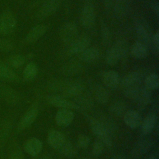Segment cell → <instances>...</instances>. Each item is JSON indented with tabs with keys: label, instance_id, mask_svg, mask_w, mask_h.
<instances>
[{
	"label": "cell",
	"instance_id": "cell-1",
	"mask_svg": "<svg viewBox=\"0 0 159 159\" xmlns=\"http://www.w3.org/2000/svg\"><path fill=\"white\" fill-rule=\"evenodd\" d=\"M52 88L63 98H76L80 96L84 91L83 85L77 81H57L53 83Z\"/></svg>",
	"mask_w": 159,
	"mask_h": 159
},
{
	"label": "cell",
	"instance_id": "cell-2",
	"mask_svg": "<svg viewBox=\"0 0 159 159\" xmlns=\"http://www.w3.org/2000/svg\"><path fill=\"white\" fill-rule=\"evenodd\" d=\"M89 126L93 134L101 141L104 146L111 147L112 145L111 134L97 119H89Z\"/></svg>",
	"mask_w": 159,
	"mask_h": 159
},
{
	"label": "cell",
	"instance_id": "cell-3",
	"mask_svg": "<svg viewBox=\"0 0 159 159\" xmlns=\"http://www.w3.org/2000/svg\"><path fill=\"white\" fill-rule=\"evenodd\" d=\"M78 27L76 24L69 22L63 24L59 30L61 40L68 45L71 43L78 35Z\"/></svg>",
	"mask_w": 159,
	"mask_h": 159
},
{
	"label": "cell",
	"instance_id": "cell-4",
	"mask_svg": "<svg viewBox=\"0 0 159 159\" xmlns=\"http://www.w3.org/2000/svg\"><path fill=\"white\" fill-rule=\"evenodd\" d=\"M80 21L83 27L86 29H91L93 27L96 21V13L91 4H86L83 7L80 15Z\"/></svg>",
	"mask_w": 159,
	"mask_h": 159
},
{
	"label": "cell",
	"instance_id": "cell-5",
	"mask_svg": "<svg viewBox=\"0 0 159 159\" xmlns=\"http://www.w3.org/2000/svg\"><path fill=\"white\" fill-rule=\"evenodd\" d=\"M91 40L87 35L78 36L68 45V52L71 55H80L84 50L89 47Z\"/></svg>",
	"mask_w": 159,
	"mask_h": 159
},
{
	"label": "cell",
	"instance_id": "cell-6",
	"mask_svg": "<svg viewBox=\"0 0 159 159\" xmlns=\"http://www.w3.org/2000/svg\"><path fill=\"white\" fill-rule=\"evenodd\" d=\"M16 27V19L10 12H4L0 15V34L12 33Z\"/></svg>",
	"mask_w": 159,
	"mask_h": 159
},
{
	"label": "cell",
	"instance_id": "cell-7",
	"mask_svg": "<svg viewBox=\"0 0 159 159\" xmlns=\"http://www.w3.org/2000/svg\"><path fill=\"white\" fill-rule=\"evenodd\" d=\"M61 0H46L39 9L37 13V17L42 20L50 17L59 7Z\"/></svg>",
	"mask_w": 159,
	"mask_h": 159
},
{
	"label": "cell",
	"instance_id": "cell-8",
	"mask_svg": "<svg viewBox=\"0 0 159 159\" xmlns=\"http://www.w3.org/2000/svg\"><path fill=\"white\" fill-rule=\"evenodd\" d=\"M47 101L52 106L60 108L68 109H78V107L71 101L57 94H52L47 96Z\"/></svg>",
	"mask_w": 159,
	"mask_h": 159
},
{
	"label": "cell",
	"instance_id": "cell-9",
	"mask_svg": "<svg viewBox=\"0 0 159 159\" xmlns=\"http://www.w3.org/2000/svg\"><path fill=\"white\" fill-rule=\"evenodd\" d=\"M66 140L65 135L61 132L58 130H51L48 132L47 135L48 144L58 152L62 148Z\"/></svg>",
	"mask_w": 159,
	"mask_h": 159
},
{
	"label": "cell",
	"instance_id": "cell-10",
	"mask_svg": "<svg viewBox=\"0 0 159 159\" xmlns=\"http://www.w3.org/2000/svg\"><path fill=\"white\" fill-rule=\"evenodd\" d=\"M74 113L71 109H61L56 113L55 120L56 124L61 127L69 126L73 120Z\"/></svg>",
	"mask_w": 159,
	"mask_h": 159
},
{
	"label": "cell",
	"instance_id": "cell-11",
	"mask_svg": "<svg viewBox=\"0 0 159 159\" xmlns=\"http://www.w3.org/2000/svg\"><path fill=\"white\" fill-rule=\"evenodd\" d=\"M152 142L149 139H143L138 141L131 150V155L133 158L137 159L147 153L152 147Z\"/></svg>",
	"mask_w": 159,
	"mask_h": 159
},
{
	"label": "cell",
	"instance_id": "cell-12",
	"mask_svg": "<svg viewBox=\"0 0 159 159\" xmlns=\"http://www.w3.org/2000/svg\"><path fill=\"white\" fill-rule=\"evenodd\" d=\"M102 81L109 89H116L120 83V79L119 74L113 70H108L104 71L102 75Z\"/></svg>",
	"mask_w": 159,
	"mask_h": 159
},
{
	"label": "cell",
	"instance_id": "cell-13",
	"mask_svg": "<svg viewBox=\"0 0 159 159\" xmlns=\"http://www.w3.org/2000/svg\"><path fill=\"white\" fill-rule=\"evenodd\" d=\"M39 111L36 108H31L22 116L17 125V130L22 131L30 126L37 117Z\"/></svg>",
	"mask_w": 159,
	"mask_h": 159
},
{
	"label": "cell",
	"instance_id": "cell-14",
	"mask_svg": "<svg viewBox=\"0 0 159 159\" xmlns=\"http://www.w3.org/2000/svg\"><path fill=\"white\" fill-rule=\"evenodd\" d=\"M124 122L130 129H136L140 125L142 117L140 114L134 110L127 111L123 116Z\"/></svg>",
	"mask_w": 159,
	"mask_h": 159
},
{
	"label": "cell",
	"instance_id": "cell-15",
	"mask_svg": "<svg viewBox=\"0 0 159 159\" xmlns=\"http://www.w3.org/2000/svg\"><path fill=\"white\" fill-rule=\"evenodd\" d=\"M42 142L39 139L32 137L26 140L24 143V148L29 155L35 157L38 155L42 149Z\"/></svg>",
	"mask_w": 159,
	"mask_h": 159
},
{
	"label": "cell",
	"instance_id": "cell-16",
	"mask_svg": "<svg viewBox=\"0 0 159 159\" xmlns=\"http://www.w3.org/2000/svg\"><path fill=\"white\" fill-rule=\"evenodd\" d=\"M48 27L43 24H39L33 27L27 33L25 40L27 43H30L37 41L47 32Z\"/></svg>",
	"mask_w": 159,
	"mask_h": 159
},
{
	"label": "cell",
	"instance_id": "cell-17",
	"mask_svg": "<svg viewBox=\"0 0 159 159\" xmlns=\"http://www.w3.org/2000/svg\"><path fill=\"white\" fill-rule=\"evenodd\" d=\"M135 32L139 41L145 45L147 47L152 43L153 35L151 36L149 30L143 24L137 22L135 24Z\"/></svg>",
	"mask_w": 159,
	"mask_h": 159
},
{
	"label": "cell",
	"instance_id": "cell-18",
	"mask_svg": "<svg viewBox=\"0 0 159 159\" xmlns=\"http://www.w3.org/2000/svg\"><path fill=\"white\" fill-rule=\"evenodd\" d=\"M142 75L139 72L134 71L126 75L121 81L124 89L140 86L142 81Z\"/></svg>",
	"mask_w": 159,
	"mask_h": 159
},
{
	"label": "cell",
	"instance_id": "cell-19",
	"mask_svg": "<svg viewBox=\"0 0 159 159\" xmlns=\"http://www.w3.org/2000/svg\"><path fill=\"white\" fill-rule=\"evenodd\" d=\"M157 117L155 114H149L141 122L140 130L143 134L148 135L152 132L157 123Z\"/></svg>",
	"mask_w": 159,
	"mask_h": 159
},
{
	"label": "cell",
	"instance_id": "cell-20",
	"mask_svg": "<svg viewBox=\"0 0 159 159\" xmlns=\"http://www.w3.org/2000/svg\"><path fill=\"white\" fill-rule=\"evenodd\" d=\"M100 56L99 50L95 47H88L79 55L80 60L85 63L96 61Z\"/></svg>",
	"mask_w": 159,
	"mask_h": 159
},
{
	"label": "cell",
	"instance_id": "cell-21",
	"mask_svg": "<svg viewBox=\"0 0 159 159\" xmlns=\"http://www.w3.org/2000/svg\"><path fill=\"white\" fill-rule=\"evenodd\" d=\"M132 55L137 59L145 58L148 54V47L139 41L134 42L130 48Z\"/></svg>",
	"mask_w": 159,
	"mask_h": 159
},
{
	"label": "cell",
	"instance_id": "cell-22",
	"mask_svg": "<svg viewBox=\"0 0 159 159\" xmlns=\"http://www.w3.org/2000/svg\"><path fill=\"white\" fill-rule=\"evenodd\" d=\"M151 90L146 87H141L139 94L136 99L138 106L140 109H145L151 101Z\"/></svg>",
	"mask_w": 159,
	"mask_h": 159
},
{
	"label": "cell",
	"instance_id": "cell-23",
	"mask_svg": "<svg viewBox=\"0 0 159 159\" xmlns=\"http://www.w3.org/2000/svg\"><path fill=\"white\" fill-rule=\"evenodd\" d=\"M94 96L95 100L101 104H106L110 98L108 91L103 86L97 85L94 88Z\"/></svg>",
	"mask_w": 159,
	"mask_h": 159
},
{
	"label": "cell",
	"instance_id": "cell-24",
	"mask_svg": "<svg viewBox=\"0 0 159 159\" xmlns=\"http://www.w3.org/2000/svg\"><path fill=\"white\" fill-rule=\"evenodd\" d=\"M1 93L4 100L11 104H16L18 101V96L13 89L7 86H2L1 88Z\"/></svg>",
	"mask_w": 159,
	"mask_h": 159
},
{
	"label": "cell",
	"instance_id": "cell-25",
	"mask_svg": "<svg viewBox=\"0 0 159 159\" xmlns=\"http://www.w3.org/2000/svg\"><path fill=\"white\" fill-rule=\"evenodd\" d=\"M38 73V67L34 62L28 63L23 71V78L27 81L34 80Z\"/></svg>",
	"mask_w": 159,
	"mask_h": 159
},
{
	"label": "cell",
	"instance_id": "cell-26",
	"mask_svg": "<svg viewBox=\"0 0 159 159\" xmlns=\"http://www.w3.org/2000/svg\"><path fill=\"white\" fill-rule=\"evenodd\" d=\"M109 111L111 114L115 116H123L127 111V106L124 102L122 101H117L110 105Z\"/></svg>",
	"mask_w": 159,
	"mask_h": 159
},
{
	"label": "cell",
	"instance_id": "cell-27",
	"mask_svg": "<svg viewBox=\"0 0 159 159\" xmlns=\"http://www.w3.org/2000/svg\"><path fill=\"white\" fill-rule=\"evenodd\" d=\"M0 77L6 80L13 81L16 79V74L6 64L0 61Z\"/></svg>",
	"mask_w": 159,
	"mask_h": 159
},
{
	"label": "cell",
	"instance_id": "cell-28",
	"mask_svg": "<svg viewBox=\"0 0 159 159\" xmlns=\"http://www.w3.org/2000/svg\"><path fill=\"white\" fill-rule=\"evenodd\" d=\"M58 152L61 153V155H63L64 157L67 158H71L75 156L78 152L77 146L66 140L64 145Z\"/></svg>",
	"mask_w": 159,
	"mask_h": 159
},
{
	"label": "cell",
	"instance_id": "cell-29",
	"mask_svg": "<svg viewBox=\"0 0 159 159\" xmlns=\"http://www.w3.org/2000/svg\"><path fill=\"white\" fill-rule=\"evenodd\" d=\"M120 59V58L114 47H111L107 50L106 55V62L108 65L111 66H115L117 64Z\"/></svg>",
	"mask_w": 159,
	"mask_h": 159
},
{
	"label": "cell",
	"instance_id": "cell-30",
	"mask_svg": "<svg viewBox=\"0 0 159 159\" xmlns=\"http://www.w3.org/2000/svg\"><path fill=\"white\" fill-rule=\"evenodd\" d=\"M145 87L150 90L157 89L159 86V77L157 74L152 73L145 80Z\"/></svg>",
	"mask_w": 159,
	"mask_h": 159
},
{
	"label": "cell",
	"instance_id": "cell-31",
	"mask_svg": "<svg viewBox=\"0 0 159 159\" xmlns=\"http://www.w3.org/2000/svg\"><path fill=\"white\" fill-rule=\"evenodd\" d=\"M113 47L118 53L120 59L127 56L129 52V47L125 40H120L117 41Z\"/></svg>",
	"mask_w": 159,
	"mask_h": 159
},
{
	"label": "cell",
	"instance_id": "cell-32",
	"mask_svg": "<svg viewBox=\"0 0 159 159\" xmlns=\"http://www.w3.org/2000/svg\"><path fill=\"white\" fill-rule=\"evenodd\" d=\"M8 63L12 68H18L24 64L25 58L24 56L19 54L14 55L8 59Z\"/></svg>",
	"mask_w": 159,
	"mask_h": 159
},
{
	"label": "cell",
	"instance_id": "cell-33",
	"mask_svg": "<svg viewBox=\"0 0 159 159\" xmlns=\"http://www.w3.org/2000/svg\"><path fill=\"white\" fill-rule=\"evenodd\" d=\"M82 70L81 66L78 63H70L64 66L63 71L66 75H75L80 72Z\"/></svg>",
	"mask_w": 159,
	"mask_h": 159
},
{
	"label": "cell",
	"instance_id": "cell-34",
	"mask_svg": "<svg viewBox=\"0 0 159 159\" xmlns=\"http://www.w3.org/2000/svg\"><path fill=\"white\" fill-rule=\"evenodd\" d=\"M129 4L127 0H117L115 5V11L117 15L124 16L127 11Z\"/></svg>",
	"mask_w": 159,
	"mask_h": 159
},
{
	"label": "cell",
	"instance_id": "cell-35",
	"mask_svg": "<svg viewBox=\"0 0 159 159\" xmlns=\"http://www.w3.org/2000/svg\"><path fill=\"white\" fill-rule=\"evenodd\" d=\"M101 38L102 43L104 45L107 46L111 43V34L109 29L104 24H102L101 28Z\"/></svg>",
	"mask_w": 159,
	"mask_h": 159
},
{
	"label": "cell",
	"instance_id": "cell-36",
	"mask_svg": "<svg viewBox=\"0 0 159 159\" xmlns=\"http://www.w3.org/2000/svg\"><path fill=\"white\" fill-rule=\"evenodd\" d=\"M90 144L89 137L85 134L80 135L76 140V146L80 148H86Z\"/></svg>",
	"mask_w": 159,
	"mask_h": 159
},
{
	"label": "cell",
	"instance_id": "cell-37",
	"mask_svg": "<svg viewBox=\"0 0 159 159\" xmlns=\"http://www.w3.org/2000/svg\"><path fill=\"white\" fill-rule=\"evenodd\" d=\"M104 145L99 140H96L94 142L92 146V153L94 156H99L102 154L104 150Z\"/></svg>",
	"mask_w": 159,
	"mask_h": 159
},
{
	"label": "cell",
	"instance_id": "cell-38",
	"mask_svg": "<svg viewBox=\"0 0 159 159\" xmlns=\"http://www.w3.org/2000/svg\"><path fill=\"white\" fill-rule=\"evenodd\" d=\"M13 42L8 39H0V51L9 52L14 48Z\"/></svg>",
	"mask_w": 159,
	"mask_h": 159
},
{
	"label": "cell",
	"instance_id": "cell-39",
	"mask_svg": "<svg viewBox=\"0 0 159 159\" xmlns=\"http://www.w3.org/2000/svg\"><path fill=\"white\" fill-rule=\"evenodd\" d=\"M9 159H24L21 150L18 147L13 148L9 153Z\"/></svg>",
	"mask_w": 159,
	"mask_h": 159
},
{
	"label": "cell",
	"instance_id": "cell-40",
	"mask_svg": "<svg viewBox=\"0 0 159 159\" xmlns=\"http://www.w3.org/2000/svg\"><path fill=\"white\" fill-rule=\"evenodd\" d=\"M152 44L154 46L155 50L159 49V31L157 30L155 34L152 36Z\"/></svg>",
	"mask_w": 159,
	"mask_h": 159
},
{
	"label": "cell",
	"instance_id": "cell-41",
	"mask_svg": "<svg viewBox=\"0 0 159 159\" xmlns=\"http://www.w3.org/2000/svg\"><path fill=\"white\" fill-rule=\"evenodd\" d=\"M152 8L153 9V11L155 12L156 14L158 16L159 14V4L158 2L157 1H153V2L152 4Z\"/></svg>",
	"mask_w": 159,
	"mask_h": 159
},
{
	"label": "cell",
	"instance_id": "cell-42",
	"mask_svg": "<svg viewBox=\"0 0 159 159\" xmlns=\"http://www.w3.org/2000/svg\"><path fill=\"white\" fill-rule=\"evenodd\" d=\"M158 152H154L153 153H152L150 157L148 158V159H158Z\"/></svg>",
	"mask_w": 159,
	"mask_h": 159
},
{
	"label": "cell",
	"instance_id": "cell-43",
	"mask_svg": "<svg viewBox=\"0 0 159 159\" xmlns=\"http://www.w3.org/2000/svg\"><path fill=\"white\" fill-rule=\"evenodd\" d=\"M112 159H125V158L122 155H116V156L114 157Z\"/></svg>",
	"mask_w": 159,
	"mask_h": 159
},
{
	"label": "cell",
	"instance_id": "cell-44",
	"mask_svg": "<svg viewBox=\"0 0 159 159\" xmlns=\"http://www.w3.org/2000/svg\"><path fill=\"white\" fill-rule=\"evenodd\" d=\"M41 159H51V158H50L49 157H43Z\"/></svg>",
	"mask_w": 159,
	"mask_h": 159
},
{
	"label": "cell",
	"instance_id": "cell-45",
	"mask_svg": "<svg viewBox=\"0 0 159 159\" xmlns=\"http://www.w3.org/2000/svg\"><path fill=\"white\" fill-rule=\"evenodd\" d=\"M83 159H91V158H83Z\"/></svg>",
	"mask_w": 159,
	"mask_h": 159
}]
</instances>
